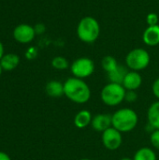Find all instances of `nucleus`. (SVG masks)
<instances>
[{"instance_id": "7", "label": "nucleus", "mask_w": 159, "mask_h": 160, "mask_svg": "<svg viewBox=\"0 0 159 160\" xmlns=\"http://www.w3.org/2000/svg\"><path fill=\"white\" fill-rule=\"evenodd\" d=\"M123 142L122 133L114 128H110L102 132V143L105 148L111 151L117 150Z\"/></svg>"}, {"instance_id": "24", "label": "nucleus", "mask_w": 159, "mask_h": 160, "mask_svg": "<svg viewBox=\"0 0 159 160\" xmlns=\"http://www.w3.org/2000/svg\"><path fill=\"white\" fill-rule=\"evenodd\" d=\"M35 31H36V34H42V33H44L45 32V26H44V24H42V23H38V24H37L35 27Z\"/></svg>"}, {"instance_id": "15", "label": "nucleus", "mask_w": 159, "mask_h": 160, "mask_svg": "<svg viewBox=\"0 0 159 160\" xmlns=\"http://www.w3.org/2000/svg\"><path fill=\"white\" fill-rule=\"evenodd\" d=\"M46 93L52 98H59L64 95V83L58 81H51L46 84Z\"/></svg>"}, {"instance_id": "23", "label": "nucleus", "mask_w": 159, "mask_h": 160, "mask_svg": "<svg viewBox=\"0 0 159 160\" xmlns=\"http://www.w3.org/2000/svg\"><path fill=\"white\" fill-rule=\"evenodd\" d=\"M152 90H153V93H154L155 97L159 100V78H157L154 82L153 86H152Z\"/></svg>"}, {"instance_id": "3", "label": "nucleus", "mask_w": 159, "mask_h": 160, "mask_svg": "<svg viewBox=\"0 0 159 160\" xmlns=\"http://www.w3.org/2000/svg\"><path fill=\"white\" fill-rule=\"evenodd\" d=\"M112 116V128L121 133L132 131L138 125V114L131 109L124 108L116 111Z\"/></svg>"}, {"instance_id": "11", "label": "nucleus", "mask_w": 159, "mask_h": 160, "mask_svg": "<svg viewBox=\"0 0 159 160\" xmlns=\"http://www.w3.org/2000/svg\"><path fill=\"white\" fill-rule=\"evenodd\" d=\"M143 42L150 47H156L159 45V24L147 26L142 34Z\"/></svg>"}, {"instance_id": "2", "label": "nucleus", "mask_w": 159, "mask_h": 160, "mask_svg": "<svg viewBox=\"0 0 159 160\" xmlns=\"http://www.w3.org/2000/svg\"><path fill=\"white\" fill-rule=\"evenodd\" d=\"M77 36L84 43H94L100 35V24L98 21L92 16L82 18L77 25Z\"/></svg>"}, {"instance_id": "22", "label": "nucleus", "mask_w": 159, "mask_h": 160, "mask_svg": "<svg viewBox=\"0 0 159 160\" xmlns=\"http://www.w3.org/2000/svg\"><path fill=\"white\" fill-rule=\"evenodd\" d=\"M137 94L135 91H127L126 92V97H125V99L127 101V102H134L137 100Z\"/></svg>"}, {"instance_id": "17", "label": "nucleus", "mask_w": 159, "mask_h": 160, "mask_svg": "<svg viewBox=\"0 0 159 160\" xmlns=\"http://www.w3.org/2000/svg\"><path fill=\"white\" fill-rule=\"evenodd\" d=\"M133 160H157V156L151 148L143 147L136 152Z\"/></svg>"}, {"instance_id": "26", "label": "nucleus", "mask_w": 159, "mask_h": 160, "mask_svg": "<svg viewBox=\"0 0 159 160\" xmlns=\"http://www.w3.org/2000/svg\"><path fill=\"white\" fill-rule=\"evenodd\" d=\"M3 56H4V46H3L2 42L0 41V60L2 59Z\"/></svg>"}, {"instance_id": "6", "label": "nucleus", "mask_w": 159, "mask_h": 160, "mask_svg": "<svg viewBox=\"0 0 159 160\" xmlns=\"http://www.w3.org/2000/svg\"><path fill=\"white\" fill-rule=\"evenodd\" d=\"M73 77L79 79H85L91 76L95 71V63L88 57H80L73 61L70 66Z\"/></svg>"}, {"instance_id": "5", "label": "nucleus", "mask_w": 159, "mask_h": 160, "mask_svg": "<svg viewBox=\"0 0 159 160\" xmlns=\"http://www.w3.org/2000/svg\"><path fill=\"white\" fill-rule=\"evenodd\" d=\"M151 61L149 52L142 48L131 50L126 56L127 67L133 71H141L145 69Z\"/></svg>"}, {"instance_id": "9", "label": "nucleus", "mask_w": 159, "mask_h": 160, "mask_svg": "<svg viewBox=\"0 0 159 160\" xmlns=\"http://www.w3.org/2000/svg\"><path fill=\"white\" fill-rule=\"evenodd\" d=\"M92 128L97 132H104L112 127V116L109 113H99L93 117Z\"/></svg>"}, {"instance_id": "1", "label": "nucleus", "mask_w": 159, "mask_h": 160, "mask_svg": "<svg viewBox=\"0 0 159 160\" xmlns=\"http://www.w3.org/2000/svg\"><path fill=\"white\" fill-rule=\"evenodd\" d=\"M64 95L74 103L84 104L91 98V89L82 79L72 77L64 82Z\"/></svg>"}, {"instance_id": "14", "label": "nucleus", "mask_w": 159, "mask_h": 160, "mask_svg": "<svg viewBox=\"0 0 159 160\" xmlns=\"http://www.w3.org/2000/svg\"><path fill=\"white\" fill-rule=\"evenodd\" d=\"M92 114L87 110L80 111L74 117V125L78 128H84L88 127L92 122Z\"/></svg>"}, {"instance_id": "10", "label": "nucleus", "mask_w": 159, "mask_h": 160, "mask_svg": "<svg viewBox=\"0 0 159 160\" xmlns=\"http://www.w3.org/2000/svg\"><path fill=\"white\" fill-rule=\"evenodd\" d=\"M142 83V78L138 71H128L126 75L122 85L127 91H136L141 87Z\"/></svg>"}, {"instance_id": "21", "label": "nucleus", "mask_w": 159, "mask_h": 160, "mask_svg": "<svg viewBox=\"0 0 159 160\" xmlns=\"http://www.w3.org/2000/svg\"><path fill=\"white\" fill-rule=\"evenodd\" d=\"M150 142L152 143V145L158 149L159 150V129H155L152 134H151V138H150Z\"/></svg>"}, {"instance_id": "4", "label": "nucleus", "mask_w": 159, "mask_h": 160, "mask_svg": "<svg viewBox=\"0 0 159 160\" xmlns=\"http://www.w3.org/2000/svg\"><path fill=\"white\" fill-rule=\"evenodd\" d=\"M126 92L122 84L109 82L101 90V100L108 106H117L125 100Z\"/></svg>"}, {"instance_id": "12", "label": "nucleus", "mask_w": 159, "mask_h": 160, "mask_svg": "<svg viewBox=\"0 0 159 160\" xmlns=\"http://www.w3.org/2000/svg\"><path fill=\"white\" fill-rule=\"evenodd\" d=\"M0 64L4 70L10 71L18 67V65L20 64V57L15 53H7L4 54V56L0 60Z\"/></svg>"}, {"instance_id": "29", "label": "nucleus", "mask_w": 159, "mask_h": 160, "mask_svg": "<svg viewBox=\"0 0 159 160\" xmlns=\"http://www.w3.org/2000/svg\"><path fill=\"white\" fill-rule=\"evenodd\" d=\"M79 160H91V159H89V158H82V159H79Z\"/></svg>"}, {"instance_id": "20", "label": "nucleus", "mask_w": 159, "mask_h": 160, "mask_svg": "<svg viewBox=\"0 0 159 160\" xmlns=\"http://www.w3.org/2000/svg\"><path fill=\"white\" fill-rule=\"evenodd\" d=\"M159 17L158 15L155 12H151L147 15L146 17V22L148 26H152V25H157L158 24Z\"/></svg>"}, {"instance_id": "25", "label": "nucleus", "mask_w": 159, "mask_h": 160, "mask_svg": "<svg viewBox=\"0 0 159 160\" xmlns=\"http://www.w3.org/2000/svg\"><path fill=\"white\" fill-rule=\"evenodd\" d=\"M0 160H11L8 155H7L4 152H0Z\"/></svg>"}, {"instance_id": "16", "label": "nucleus", "mask_w": 159, "mask_h": 160, "mask_svg": "<svg viewBox=\"0 0 159 160\" xmlns=\"http://www.w3.org/2000/svg\"><path fill=\"white\" fill-rule=\"evenodd\" d=\"M127 72H128V70L127 69L126 67L118 66V68L115 70L108 73V78H109L110 82H114V83L122 84L126 75L127 74Z\"/></svg>"}, {"instance_id": "8", "label": "nucleus", "mask_w": 159, "mask_h": 160, "mask_svg": "<svg viewBox=\"0 0 159 160\" xmlns=\"http://www.w3.org/2000/svg\"><path fill=\"white\" fill-rule=\"evenodd\" d=\"M35 36H36L35 28L26 23L19 24L13 30L14 39L22 44L31 42L35 38Z\"/></svg>"}, {"instance_id": "19", "label": "nucleus", "mask_w": 159, "mask_h": 160, "mask_svg": "<svg viewBox=\"0 0 159 160\" xmlns=\"http://www.w3.org/2000/svg\"><path fill=\"white\" fill-rule=\"evenodd\" d=\"M52 66L57 70H65L69 67L68 61L63 56H55L52 60Z\"/></svg>"}, {"instance_id": "13", "label": "nucleus", "mask_w": 159, "mask_h": 160, "mask_svg": "<svg viewBox=\"0 0 159 160\" xmlns=\"http://www.w3.org/2000/svg\"><path fill=\"white\" fill-rule=\"evenodd\" d=\"M147 119L149 125L154 129H159V100L154 102L148 109Z\"/></svg>"}, {"instance_id": "28", "label": "nucleus", "mask_w": 159, "mask_h": 160, "mask_svg": "<svg viewBox=\"0 0 159 160\" xmlns=\"http://www.w3.org/2000/svg\"><path fill=\"white\" fill-rule=\"evenodd\" d=\"M120 160H133V159H131V158H122V159H120Z\"/></svg>"}, {"instance_id": "18", "label": "nucleus", "mask_w": 159, "mask_h": 160, "mask_svg": "<svg viewBox=\"0 0 159 160\" xmlns=\"http://www.w3.org/2000/svg\"><path fill=\"white\" fill-rule=\"evenodd\" d=\"M118 66L119 65H118L117 60L112 55L104 56L102 61H101V67H102L103 70L107 72V74L113 71V70H115L118 68Z\"/></svg>"}, {"instance_id": "27", "label": "nucleus", "mask_w": 159, "mask_h": 160, "mask_svg": "<svg viewBox=\"0 0 159 160\" xmlns=\"http://www.w3.org/2000/svg\"><path fill=\"white\" fill-rule=\"evenodd\" d=\"M4 69H3V68H2V66H1V64H0V76H1V74H2V71H3Z\"/></svg>"}]
</instances>
